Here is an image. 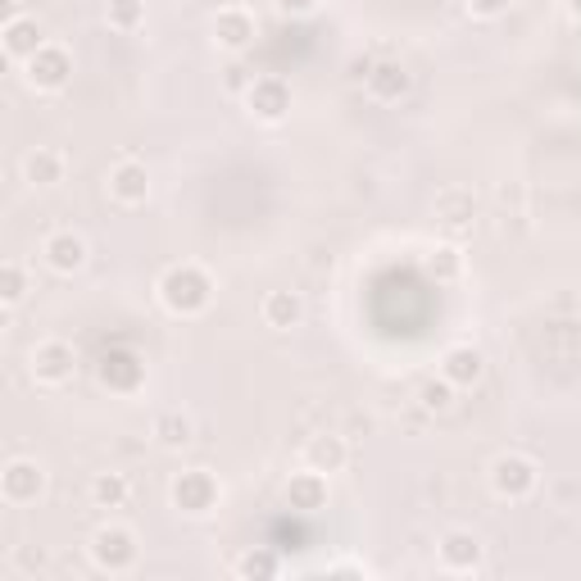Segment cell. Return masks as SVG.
<instances>
[{"instance_id": "obj_1", "label": "cell", "mask_w": 581, "mask_h": 581, "mask_svg": "<svg viewBox=\"0 0 581 581\" xmlns=\"http://www.w3.org/2000/svg\"><path fill=\"white\" fill-rule=\"evenodd\" d=\"M160 295H164V305H168L173 314H200V310L210 305L214 282H210V277L200 273L195 264H182V268H168V273H164Z\"/></svg>"}, {"instance_id": "obj_2", "label": "cell", "mask_w": 581, "mask_h": 581, "mask_svg": "<svg viewBox=\"0 0 581 581\" xmlns=\"http://www.w3.org/2000/svg\"><path fill=\"white\" fill-rule=\"evenodd\" d=\"M536 482H541V472L527 454H500L495 468H491V487L500 495H509V500H527L536 491Z\"/></svg>"}, {"instance_id": "obj_3", "label": "cell", "mask_w": 581, "mask_h": 581, "mask_svg": "<svg viewBox=\"0 0 581 581\" xmlns=\"http://www.w3.org/2000/svg\"><path fill=\"white\" fill-rule=\"evenodd\" d=\"M68 73H73L68 50H60V46H41L37 55L28 60V83L37 91H60L68 83Z\"/></svg>"}, {"instance_id": "obj_4", "label": "cell", "mask_w": 581, "mask_h": 581, "mask_svg": "<svg viewBox=\"0 0 581 581\" xmlns=\"http://www.w3.org/2000/svg\"><path fill=\"white\" fill-rule=\"evenodd\" d=\"M214 500H218V487H214V477L210 472H182L178 482H173V504L187 514H210L214 509Z\"/></svg>"}, {"instance_id": "obj_5", "label": "cell", "mask_w": 581, "mask_h": 581, "mask_svg": "<svg viewBox=\"0 0 581 581\" xmlns=\"http://www.w3.org/2000/svg\"><path fill=\"white\" fill-rule=\"evenodd\" d=\"M33 377H37V382H46V387L68 382V377H73V345H64V341H41V345L33 350Z\"/></svg>"}, {"instance_id": "obj_6", "label": "cell", "mask_w": 581, "mask_h": 581, "mask_svg": "<svg viewBox=\"0 0 581 581\" xmlns=\"http://www.w3.org/2000/svg\"><path fill=\"white\" fill-rule=\"evenodd\" d=\"M214 41L223 50H245L250 41H255V14H250L245 5H223L218 18H214Z\"/></svg>"}, {"instance_id": "obj_7", "label": "cell", "mask_w": 581, "mask_h": 581, "mask_svg": "<svg viewBox=\"0 0 581 581\" xmlns=\"http://www.w3.org/2000/svg\"><path fill=\"white\" fill-rule=\"evenodd\" d=\"M482 372H487L482 350H472V345H450L445 350V359H441V377H445V382L477 387V382H482Z\"/></svg>"}, {"instance_id": "obj_8", "label": "cell", "mask_w": 581, "mask_h": 581, "mask_svg": "<svg viewBox=\"0 0 581 581\" xmlns=\"http://www.w3.org/2000/svg\"><path fill=\"white\" fill-rule=\"evenodd\" d=\"M41 255L55 273H78L87 264V241L78 232H50L46 245H41Z\"/></svg>"}, {"instance_id": "obj_9", "label": "cell", "mask_w": 581, "mask_h": 581, "mask_svg": "<svg viewBox=\"0 0 581 581\" xmlns=\"http://www.w3.org/2000/svg\"><path fill=\"white\" fill-rule=\"evenodd\" d=\"M96 559L105 564L110 572L132 568V559H137V541H132V532H123V527H105V532H96Z\"/></svg>"}, {"instance_id": "obj_10", "label": "cell", "mask_w": 581, "mask_h": 581, "mask_svg": "<svg viewBox=\"0 0 581 581\" xmlns=\"http://www.w3.org/2000/svg\"><path fill=\"white\" fill-rule=\"evenodd\" d=\"M250 110H255L260 118H268V123H277L287 110H291V91H287V83L282 78H260L255 87H250Z\"/></svg>"}, {"instance_id": "obj_11", "label": "cell", "mask_w": 581, "mask_h": 581, "mask_svg": "<svg viewBox=\"0 0 581 581\" xmlns=\"http://www.w3.org/2000/svg\"><path fill=\"white\" fill-rule=\"evenodd\" d=\"M110 191L123 200V205H141V200L150 195V173H146V164L123 160V164L110 173Z\"/></svg>"}, {"instance_id": "obj_12", "label": "cell", "mask_w": 581, "mask_h": 581, "mask_svg": "<svg viewBox=\"0 0 581 581\" xmlns=\"http://www.w3.org/2000/svg\"><path fill=\"white\" fill-rule=\"evenodd\" d=\"M477 559H482V541H477L472 532H445L441 541V564L450 572H468L477 568Z\"/></svg>"}, {"instance_id": "obj_13", "label": "cell", "mask_w": 581, "mask_h": 581, "mask_svg": "<svg viewBox=\"0 0 581 581\" xmlns=\"http://www.w3.org/2000/svg\"><path fill=\"white\" fill-rule=\"evenodd\" d=\"M345 459H350L345 437H314L305 445V468H314V472H341Z\"/></svg>"}, {"instance_id": "obj_14", "label": "cell", "mask_w": 581, "mask_h": 581, "mask_svg": "<svg viewBox=\"0 0 581 581\" xmlns=\"http://www.w3.org/2000/svg\"><path fill=\"white\" fill-rule=\"evenodd\" d=\"M300 318H305V300H300L295 291H268V300H264V323L268 327L287 332V327H295Z\"/></svg>"}, {"instance_id": "obj_15", "label": "cell", "mask_w": 581, "mask_h": 581, "mask_svg": "<svg viewBox=\"0 0 581 581\" xmlns=\"http://www.w3.org/2000/svg\"><path fill=\"white\" fill-rule=\"evenodd\" d=\"M41 46H46V41H41L37 18H23V14H18V18L5 23V50H10L14 60H33Z\"/></svg>"}, {"instance_id": "obj_16", "label": "cell", "mask_w": 581, "mask_h": 581, "mask_svg": "<svg viewBox=\"0 0 581 581\" xmlns=\"http://www.w3.org/2000/svg\"><path fill=\"white\" fill-rule=\"evenodd\" d=\"M41 482H46V472H41L37 464H28V459H14V464L5 468V500H14V504L33 500V495L41 491Z\"/></svg>"}, {"instance_id": "obj_17", "label": "cell", "mask_w": 581, "mask_h": 581, "mask_svg": "<svg viewBox=\"0 0 581 581\" xmlns=\"http://www.w3.org/2000/svg\"><path fill=\"white\" fill-rule=\"evenodd\" d=\"M23 173H28L33 187H55L64 178V155H60V150L37 146L33 155H28V164H23Z\"/></svg>"}, {"instance_id": "obj_18", "label": "cell", "mask_w": 581, "mask_h": 581, "mask_svg": "<svg viewBox=\"0 0 581 581\" xmlns=\"http://www.w3.org/2000/svg\"><path fill=\"white\" fill-rule=\"evenodd\" d=\"M291 509H318L323 504V495H327V472H314V468H305L300 477H291Z\"/></svg>"}, {"instance_id": "obj_19", "label": "cell", "mask_w": 581, "mask_h": 581, "mask_svg": "<svg viewBox=\"0 0 581 581\" xmlns=\"http://www.w3.org/2000/svg\"><path fill=\"white\" fill-rule=\"evenodd\" d=\"M368 87H372L377 100H395V96L409 91V73H404L400 64H382L377 73H368Z\"/></svg>"}, {"instance_id": "obj_20", "label": "cell", "mask_w": 581, "mask_h": 581, "mask_svg": "<svg viewBox=\"0 0 581 581\" xmlns=\"http://www.w3.org/2000/svg\"><path fill=\"white\" fill-rule=\"evenodd\" d=\"M437 214H441L450 227H464V223L472 218V195H468V191H445V195L437 200Z\"/></svg>"}, {"instance_id": "obj_21", "label": "cell", "mask_w": 581, "mask_h": 581, "mask_svg": "<svg viewBox=\"0 0 581 581\" xmlns=\"http://www.w3.org/2000/svg\"><path fill=\"white\" fill-rule=\"evenodd\" d=\"M155 437H160V445H187L191 441V418L187 414H164L160 422H155Z\"/></svg>"}, {"instance_id": "obj_22", "label": "cell", "mask_w": 581, "mask_h": 581, "mask_svg": "<svg viewBox=\"0 0 581 581\" xmlns=\"http://www.w3.org/2000/svg\"><path fill=\"white\" fill-rule=\"evenodd\" d=\"M110 28H118V33H132L137 23L146 18V10H141V0H110Z\"/></svg>"}, {"instance_id": "obj_23", "label": "cell", "mask_w": 581, "mask_h": 581, "mask_svg": "<svg viewBox=\"0 0 581 581\" xmlns=\"http://www.w3.org/2000/svg\"><path fill=\"white\" fill-rule=\"evenodd\" d=\"M91 491H96L100 504H110V509H114V504H123V495H128V482L110 472V477H96V487H91Z\"/></svg>"}, {"instance_id": "obj_24", "label": "cell", "mask_w": 581, "mask_h": 581, "mask_svg": "<svg viewBox=\"0 0 581 581\" xmlns=\"http://www.w3.org/2000/svg\"><path fill=\"white\" fill-rule=\"evenodd\" d=\"M450 391H454V382H445V377L441 382H427L422 387V404L427 409H450Z\"/></svg>"}, {"instance_id": "obj_25", "label": "cell", "mask_w": 581, "mask_h": 581, "mask_svg": "<svg viewBox=\"0 0 581 581\" xmlns=\"http://www.w3.org/2000/svg\"><path fill=\"white\" fill-rule=\"evenodd\" d=\"M432 273H441V277L459 273V250H454V245H437L432 250Z\"/></svg>"}, {"instance_id": "obj_26", "label": "cell", "mask_w": 581, "mask_h": 581, "mask_svg": "<svg viewBox=\"0 0 581 581\" xmlns=\"http://www.w3.org/2000/svg\"><path fill=\"white\" fill-rule=\"evenodd\" d=\"M5 300L14 305V300H23V264H5Z\"/></svg>"}, {"instance_id": "obj_27", "label": "cell", "mask_w": 581, "mask_h": 581, "mask_svg": "<svg viewBox=\"0 0 581 581\" xmlns=\"http://www.w3.org/2000/svg\"><path fill=\"white\" fill-rule=\"evenodd\" d=\"M509 0H468V14H477V18H495Z\"/></svg>"}, {"instance_id": "obj_28", "label": "cell", "mask_w": 581, "mask_h": 581, "mask_svg": "<svg viewBox=\"0 0 581 581\" xmlns=\"http://www.w3.org/2000/svg\"><path fill=\"white\" fill-rule=\"evenodd\" d=\"M318 5V0H277V10L282 14H310Z\"/></svg>"}, {"instance_id": "obj_29", "label": "cell", "mask_w": 581, "mask_h": 581, "mask_svg": "<svg viewBox=\"0 0 581 581\" xmlns=\"http://www.w3.org/2000/svg\"><path fill=\"white\" fill-rule=\"evenodd\" d=\"M568 10H572V14L581 18V0H568Z\"/></svg>"}]
</instances>
